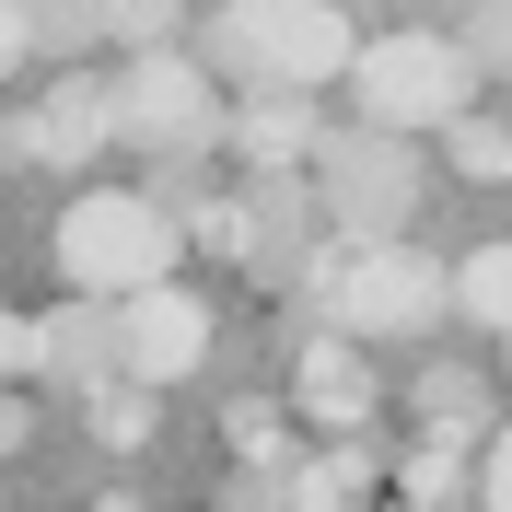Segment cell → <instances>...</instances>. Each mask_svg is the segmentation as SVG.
I'll return each mask as SVG.
<instances>
[{"label":"cell","mask_w":512,"mask_h":512,"mask_svg":"<svg viewBox=\"0 0 512 512\" xmlns=\"http://www.w3.org/2000/svg\"><path fill=\"white\" fill-rule=\"evenodd\" d=\"M419 431H431V443H489V384L454 373V361H431V373H419Z\"/></svg>","instance_id":"obj_14"},{"label":"cell","mask_w":512,"mask_h":512,"mask_svg":"<svg viewBox=\"0 0 512 512\" xmlns=\"http://www.w3.org/2000/svg\"><path fill=\"white\" fill-rule=\"evenodd\" d=\"M35 128H47V163H94L117 140V82L105 70H59V94L35 105Z\"/></svg>","instance_id":"obj_12"},{"label":"cell","mask_w":512,"mask_h":512,"mask_svg":"<svg viewBox=\"0 0 512 512\" xmlns=\"http://www.w3.org/2000/svg\"><path fill=\"white\" fill-rule=\"evenodd\" d=\"M24 24H35V59H82L105 35V0H24Z\"/></svg>","instance_id":"obj_18"},{"label":"cell","mask_w":512,"mask_h":512,"mask_svg":"<svg viewBox=\"0 0 512 512\" xmlns=\"http://www.w3.org/2000/svg\"><path fill=\"white\" fill-rule=\"evenodd\" d=\"M24 431H35V408H24V373H0V454H24Z\"/></svg>","instance_id":"obj_24"},{"label":"cell","mask_w":512,"mask_h":512,"mask_svg":"<svg viewBox=\"0 0 512 512\" xmlns=\"http://www.w3.org/2000/svg\"><path fill=\"white\" fill-rule=\"evenodd\" d=\"M187 256V222L163 210L152 187H94L59 210V280L70 291H140V280H175Z\"/></svg>","instance_id":"obj_3"},{"label":"cell","mask_w":512,"mask_h":512,"mask_svg":"<svg viewBox=\"0 0 512 512\" xmlns=\"http://www.w3.org/2000/svg\"><path fill=\"white\" fill-rule=\"evenodd\" d=\"M303 303H315V326H350L361 350L373 338H419V326L454 315V268L431 245H408V233H338L326 222V245L303 256Z\"/></svg>","instance_id":"obj_1"},{"label":"cell","mask_w":512,"mask_h":512,"mask_svg":"<svg viewBox=\"0 0 512 512\" xmlns=\"http://www.w3.org/2000/svg\"><path fill=\"white\" fill-rule=\"evenodd\" d=\"M105 35L117 47H175L187 35V0H105Z\"/></svg>","instance_id":"obj_19"},{"label":"cell","mask_w":512,"mask_h":512,"mask_svg":"<svg viewBox=\"0 0 512 512\" xmlns=\"http://www.w3.org/2000/svg\"><path fill=\"white\" fill-rule=\"evenodd\" d=\"M128 373V326H117V291H70L59 315H47V384H105Z\"/></svg>","instance_id":"obj_11"},{"label":"cell","mask_w":512,"mask_h":512,"mask_svg":"<svg viewBox=\"0 0 512 512\" xmlns=\"http://www.w3.org/2000/svg\"><path fill=\"white\" fill-rule=\"evenodd\" d=\"M478 501H489V512H512V419L489 431V454H478Z\"/></svg>","instance_id":"obj_22"},{"label":"cell","mask_w":512,"mask_h":512,"mask_svg":"<svg viewBox=\"0 0 512 512\" xmlns=\"http://www.w3.org/2000/svg\"><path fill=\"white\" fill-rule=\"evenodd\" d=\"M315 245H326V187L303 198V163H291V175H256L245 187V256H233V268H245V280H303Z\"/></svg>","instance_id":"obj_8"},{"label":"cell","mask_w":512,"mask_h":512,"mask_svg":"<svg viewBox=\"0 0 512 512\" xmlns=\"http://www.w3.org/2000/svg\"><path fill=\"white\" fill-rule=\"evenodd\" d=\"M233 117V82L187 47H128L117 70V140L128 152H210Z\"/></svg>","instance_id":"obj_4"},{"label":"cell","mask_w":512,"mask_h":512,"mask_svg":"<svg viewBox=\"0 0 512 512\" xmlns=\"http://www.w3.org/2000/svg\"><path fill=\"white\" fill-rule=\"evenodd\" d=\"M350 105L384 128H443L478 105V59H466V35H361Z\"/></svg>","instance_id":"obj_5"},{"label":"cell","mask_w":512,"mask_h":512,"mask_svg":"<svg viewBox=\"0 0 512 512\" xmlns=\"http://www.w3.org/2000/svg\"><path fill=\"white\" fill-rule=\"evenodd\" d=\"M222 140L245 152V175H291V163H315V152H326V117H315V94L268 82V94H245V105L222 117Z\"/></svg>","instance_id":"obj_10"},{"label":"cell","mask_w":512,"mask_h":512,"mask_svg":"<svg viewBox=\"0 0 512 512\" xmlns=\"http://www.w3.org/2000/svg\"><path fill=\"white\" fill-rule=\"evenodd\" d=\"M466 59L489 82H512V0H466Z\"/></svg>","instance_id":"obj_20"},{"label":"cell","mask_w":512,"mask_h":512,"mask_svg":"<svg viewBox=\"0 0 512 512\" xmlns=\"http://www.w3.org/2000/svg\"><path fill=\"white\" fill-rule=\"evenodd\" d=\"M501 350H512V326H501Z\"/></svg>","instance_id":"obj_25"},{"label":"cell","mask_w":512,"mask_h":512,"mask_svg":"<svg viewBox=\"0 0 512 512\" xmlns=\"http://www.w3.org/2000/svg\"><path fill=\"white\" fill-rule=\"evenodd\" d=\"M35 59V24H24V0H0V82Z\"/></svg>","instance_id":"obj_23"},{"label":"cell","mask_w":512,"mask_h":512,"mask_svg":"<svg viewBox=\"0 0 512 512\" xmlns=\"http://www.w3.org/2000/svg\"><path fill=\"white\" fill-rule=\"evenodd\" d=\"M222 431H233V454H280V443H291V431H280V408H268V396H245V408H233Z\"/></svg>","instance_id":"obj_21"},{"label":"cell","mask_w":512,"mask_h":512,"mask_svg":"<svg viewBox=\"0 0 512 512\" xmlns=\"http://www.w3.org/2000/svg\"><path fill=\"white\" fill-rule=\"evenodd\" d=\"M454 315H478V326H512V245H478V256H454Z\"/></svg>","instance_id":"obj_16"},{"label":"cell","mask_w":512,"mask_h":512,"mask_svg":"<svg viewBox=\"0 0 512 512\" xmlns=\"http://www.w3.org/2000/svg\"><path fill=\"white\" fill-rule=\"evenodd\" d=\"M117 326H128V373H152V384H175V373H198V361H210V303H198L187 280L117 291Z\"/></svg>","instance_id":"obj_7"},{"label":"cell","mask_w":512,"mask_h":512,"mask_svg":"<svg viewBox=\"0 0 512 512\" xmlns=\"http://www.w3.org/2000/svg\"><path fill=\"white\" fill-rule=\"evenodd\" d=\"M396 489H408L419 512H443V501H466V443H431V431H419V443L396 454Z\"/></svg>","instance_id":"obj_15"},{"label":"cell","mask_w":512,"mask_h":512,"mask_svg":"<svg viewBox=\"0 0 512 512\" xmlns=\"http://www.w3.org/2000/svg\"><path fill=\"white\" fill-rule=\"evenodd\" d=\"M152 373H105V384H82V431H94V454H140L152 443Z\"/></svg>","instance_id":"obj_13"},{"label":"cell","mask_w":512,"mask_h":512,"mask_svg":"<svg viewBox=\"0 0 512 512\" xmlns=\"http://www.w3.org/2000/svg\"><path fill=\"white\" fill-rule=\"evenodd\" d=\"M443 152H454V175H478V187H501L512 175V117H443Z\"/></svg>","instance_id":"obj_17"},{"label":"cell","mask_w":512,"mask_h":512,"mask_svg":"<svg viewBox=\"0 0 512 512\" xmlns=\"http://www.w3.org/2000/svg\"><path fill=\"white\" fill-rule=\"evenodd\" d=\"M291 408L315 419V431H361V419L384 408L350 326H303V338H291Z\"/></svg>","instance_id":"obj_9"},{"label":"cell","mask_w":512,"mask_h":512,"mask_svg":"<svg viewBox=\"0 0 512 512\" xmlns=\"http://www.w3.org/2000/svg\"><path fill=\"white\" fill-rule=\"evenodd\" d=\"M315 187H326V222H338V233H408V222H419V198H431V175H419L408 128L361 117V128H326Z\"/></svg>","instance_id":"obj_6"},{"label":"cell","mask_w":512,"mask_h":512,"mask_svg":"<svg viewBox=\"0 0 512 512\" xmlns=\"http://www.w3.org/2000/svg\"><path fill=\"white\" fill-rule=\"evenodd\" d=\"M198 59L222 70L233 94H268V82L326 94V82H350L361 35H350V12H338V0H222Z\"/></svg>","instance_id":"obj_2"}]
</instances>
